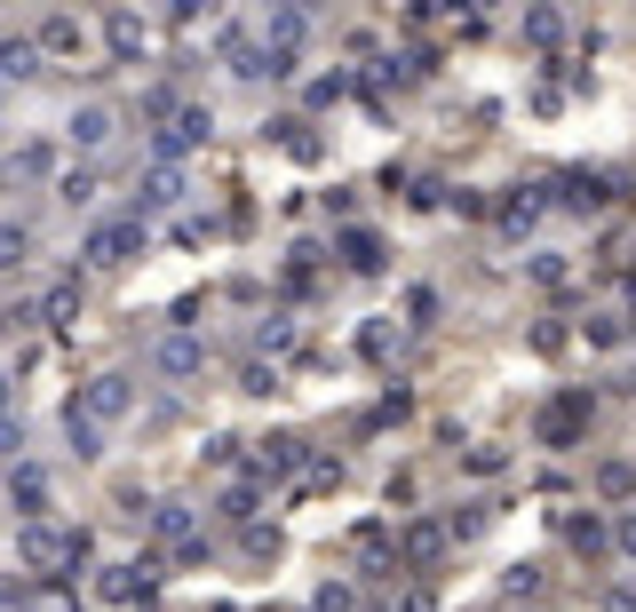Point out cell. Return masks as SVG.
<instances>
[{
    "mask_svg": "<svg viewBox=\"0 0 636 612\" xmlns=\"http://www.w3.org/2000/svg\"><path fill=\"white\" fill-rule=\"evenodd\" d=\"M16 557L32 572H48V581H64V565H80L88 557V533H56V525H24L16 533Z\"/></svg>",
    "mask_w": 636,
    "mask_h": 612,
    "instance_id": "cell-1",
    "label": "cell"
},
{
    "mask_svg": "<svg viewBox=\"0 0 636 612\" xmlns=\"http://www.w3.org/2000/svg\"><path fill=\"white\" fill-rule=\"evenodd\" d=\"M605 612H636V589H605Z\"/></svg>",
    "mask_w": 636,
    "mask_h": 612,
    "instance_id": "cell-36",
    "label": "cell"
},
{
    "mask_svg": "<svg viewBox=\"0 0 636 612\" xmlns=\"http://www.w3.org/2000/svg\"><path fill=\"white\" fill-rule=\"evenodd\" d=\"M311 612H350V589H343V581H326V589L311 597Z\"/></svg>",
    "mask_w": 636,
    "mask_h": 612,
    "instance_id": "cell-34",
    "label": "cell"
},
{
    "mask_svg": "<svg viewBox=\"0 0 636 612\" xmlns=\"http://www.w3.org/2000/svg\"><path fill=\"white\" fill-rule=\"evenodd\" d=\"M581 430H589V390H565L549 414H542V446H573Z\"/></svg>",
    "mask_w": 636,
    "mask_h": 612,
    "instance_id": "cell-5",
    "label": "cell"
},
{
    "mask_svg": "<svg viewBox=\"0 0 636 612\" xmlns=\"http://www.w3.org/2000/svg\"><path fill=\"white\" fill-rule=\"evenodd\" d=\"M96 597H104V604H152V565H104Z\"/></svg>",
    "mask_w": 636,
    "mask_h": 612,
    "instance_id": "cell-6",
    "label": "cell"
},
{
    "mask_svg": "<svg viewBox=\"0 0 636 612\" xmlns=\"http://www.w3.org/2000/svg\"><path fill=\"white\" fill-rule=\"evenodd\" d=\"M525 270H533L542 287H565V263H557V255H525Z\"/></svg>",
    "mask_w": 636,
    "mask_h": 612,
    "instance_id": "cell-33",
    "label": "cell"
},
{
    "mask_svg": "<svg viewBox=\"0 0 636 612\" xmlns=\"http://www.w3.org/2000/svg\"><path fill=\"white\" fill-rule=\"evenodd\" d=\"M104 135H112V112H104V104L72 112V144H88V152H96V144H104Z\"/></svg>",
    "mask_w": 636,
    "mask_h": 612,
    "instance_id": "cell-19",
    "label": "cell"
},
{
    "mask_svg": "<svg viewBox=\"0 0 636 612\" xmlns=\"http://www.w3.org/2000/svg\"><path fill=\"white\" fill-rule=\"evenodd\" d=\"M16 176H32V183L56 176V152H48V144H24V152H16Z\"/></svg>",
    "mask_w": 636,
    "mask_h": 612,
    "instance_id": "cell-24",
    "label": "cell"
},
{
    "mask_svg": "<svg viewBox=\"0 0 636 612\" xmlns=\"http://www.w3.org/2000/svg\"><path fill=\"white\" fill-rule=\"evenodd\" d=\"M255 343H263V350H294V319H279V311H271V319L255 326Z\"/></svg>",
    "mask_w": 636,
    "mask_h": 612,
    "instance_id": "cell-26",
    "label": "cell"
},
{
    "mask_svg": "<svg viewBox=\"0 0 636 612\" xmlns=\"http://www.w3.org/2000/svg\"><path fill=\"white\" fill-rule=\"evenodd\" d=\"M176 199H183V176H176V167H152L144 191H136V223H152L159 208H176Z\"/></svg>",
    "mask_w": 636,
    "mask_h": 612,
    "instance_id": "cell-8",
    "label": "cell"
},
{
    "mask_svg": "<svg viewBox=\"0 0 636 612\" xmlns=\"http://www.w3.org/2000/svg\"><path fill=\"white\" fill-rule=\"evenodd\" d=\"M80 255H88L96 270H127V263L144 255V223H136V215H120V223H96L88 240H80Z\"/></svg>",
    "mask_w": 636,
    "mask_h": 612,
    "instance_id": "cell-2",
    "label": "cell"
},
{
    "mask_svg": "<svg viewBox=\"0 0 636 612\" xmlns=\"http://www.w3.org/2000/svg\"><path fill=\"white\" fill-rule=\"evenodd\" d=\"M152 533H159V541H176V549H199V533H191V509H183V501H159V509H152Z\"/></svg>",
    "mask_w": 636,
    "mask_h": 612,
    "instance_id": "cell-12",
    "label": "cell"
},
{
    "mask_svg": "<svg viewBox=\"0 0 636 612\" xmlns=\"http://www.w3.org/2000/svg\"><path fill=\"white\" fill-rule=\"evenodd\" d=\"M56 199H64V208H88V199H96V176H88V167H72V176L56 183Z\"/></svg>",
    "mask_w": 636,
    "mask_h": 612,
    "instance_id": "cell-25",
    "label": "cell"
},
{
    "mask_svg": "<svg viewBox=\"0 0 636 612\" xmlns=\"http://www.w3.org/2000/svg\"><path fill=\"white\" fill-rule=\"evenodd\" d=\"M294 41H303V16L279 9V16H271V48H287V56H294Z\"/></svg>",
    "mask_w": 636,
    "mask_h": 612,
    "instance_id": "cell-30",
    "label": "cell"
},
{
    "mask_svg": "<svg viewBox=\"0 0 636 612\" xmlns=\"http://www.w3.org/2000/svg\"><path fill=\"white\" fill-rule=\"evenodd\" d=\"M255 469H263V478H287V469H303V437H263Z\"/></svg>",
    "mask_w": 636,
    "mask_h": 612,
    "instance_id": "cell-13",
    "label": "cell"
},
{
    "mask_svg": "<svg viewBox=\"0 0 636 612\" xmlns=\"http://www.w3.org/2000/svg\"><path fill=\"white\" fill-rule=\"evenodd\" d=\"M48 319H72L80 311V279H64V287H48V302H41Z\"/></svg>",
    "mask_w": 636,
    "mask_h": 612,
    "instance_id": "cell-27",
    "label": "cell"
},
{
    "mask_svg": "<svg viewBox=\"0 0 636 612\" xmlns=\"http://www.w3.org/2000/svg\"><path fill=\"white\" fill-rule=\"evenodd\" d=\"M613 183L605 176H565V208H605Z\"/></svg>",
    "mask_w": 636,
    "mask_h": 612,
    "instance_id": "cell-18",
    "label": "cell"
},
{
    "mask_svg": "<svg viewBox=\"0 0 636 612\" xmlns=\"http://www.w3.org/2000/svg\"><path fill=\"white\" fill-rule=\"evenodd\" d=\"M596 493H605V501H628V493H636V469H628V461H605V469H596Z\"/></svg>",
    "mask_w": 636,
    "mask_h": 612,
    "instance_id": "cell-20",
    "label": "cell"
},
{
    "mask_svg": "<svg viewBox=\"0 0 636 612\" xmlns=\"http://www.w3.org/2000/svg\"><path fill=\"white\" fill-rule=\"evenodd\" d=\"M64 430H72V454H80V461H96V454H104V430H96V422L64 414Z\"/></svg>",
    "mask_w": 636,
    "mask_h": 612,
    "instance_id": "cell-23",
    "label": "cell"
},
{
    "mask_svg": "<svg viewBox=\"0 0 636 612\" xmlns=\"http://www.w3.org/2000/svg\"><path fill=\"white\" fill-rule=\"evenodd\" d=\"M470 469H478V478H501V469H510V454H501V446H470Z\"/></svg>",
    "mask_w": 636,
    "mask_h": 612,
    "instance_id": "cell-32",
    "label": "cell"
},
{
    "mask_svg": "<svg viewBox=\"0 0 636 612\" xmlns=\"http://www.w3.org/2000/svg\"><path fill=\"white\" fill-rule=\"evenodd\" d=\"M565 541H573L581 557H596V549H605V525H596V518H565Z\"/></svg>",
    "mask_w": 636,
    "mask_h": 612,
    "instance_id": "cell-21",
    "label": "cell"
},
{
    "mask_svg": "<svg viewBox=\"0 0 636 612\" xmlns=\"http://www.w3.org/2000/svg\"><path fill=\"white\" fill-rule=\"evenodd\" d=\"M621 549H628V557H636V518H621Z\"/></svg>",
    "mask_w": 636,
    "mask_h": 612,
    "instance_id": "cell-38",
    "label": "cell"
},
{
    "mask_svg": "<svg viewBox=\"0 0 636 612\" xmlns=\"http://www.w3.org/2000/svg\"><path fill=\"white\" fill-rule=\"evenodd\" d=\"M557 32H565V24H557V9H533V16H525V41H533V48H549Z\"/></svg>",
    "mask_w": 636,
    "mask_h": 612,
    "instance_id": "cell-28",
    "label": "cell"
},
{
    "mask_svg": "<svg viewBox=\"0 0 636 612\" xmlns=\"http://www.w3.org/2000/svg\"><path fill=\"white\" fill-rule=\"evenodd\" d=\"M9 501L24 509V518H32V525H41V509H48V469H32V461H24V469H16V478H9Z\"/></svg>",
    "mask_w": 636,
    "mask_h": 612,
    "instance_id": "cell-11",
    "label": "cell"
},
{
    "mask_svg": "<svg viewBox=\"0 0 636 612\" xmlns=\"http://www.w3.org/2000/svg\"><path fill=\"white\" fill-rule=\"evenodd\" d=\"M621 334H628V326H621V311H596V319H589V343H596V350H613Z\"/></svg>",
    "mask_w": 636,
    "mask_h": 612,
    "instance_id": "cell-29",
    "label": "cell"
},
{
    "mask_svg": "<svg viewBox=\"0 0 636 612\" xmlns=\"http://www.w3.org/2000/svg\"><path fill=\"white\" fill-rule=\"evenodd\" d=\"M398 549H406V565H438V557H446V525H406Z\"/></svg>",
    "mask_w": 636,
    "mask_h": 612,
    "instance_id": "cell-17",
    "label": "cell"
},
{
    "mask_svg": "<svg viewBox=\"0 0 636 612\" xmlns=\"http://www.w3.org/2000/svg\"><path fill=\"white\" fill-rule=\"evenodd\" d=\"M621 326H636V294H628V311H621Z\"/></svg>",
    "mask_w": 636,
    "mask_h": 612,
    "instance_id": "cell-39",
    "label": "cell"
},
{
    "mask_svg": "<svg viewBox=\"0 0 636 612\" xmlns=\"http://www.w3.org/2000/svg\"><path fill=\"white\" fill-rule=\"evenodd\" d=\"M32 48H48V56H80V48H88V32H80V16H48L41 32H32Z\"/></svg>",
    "mask_w": 636,
    "mask_h": 612,
    "instance_id": "cell-10",
    "label": "cell"
},
{
    "mask_svg": "<svg viewBox=\"0 0 636 612\" xmlns=\"http://www.w3.org/2000/svg\"><path fill=\"white\" fill-rule=\"evenodd\" d=\"M9 405H16V382H9V374H0V422H9Z\"/></svg>",
    "mask_w": 636,
    "mask_h": 612,
    "instance_id": "cell-37",
    "label": "cell"
},
{
    "mask_svg": "<svg viewBox=\"0 0 636 612\" xmlns=\"http://www.w3.org/2000/svg\"><path fill=\"white\" fill-rule=\"evenodd\" d=\"M208 135H215V112H208V104H183L176 127H159V167H176V152L208 144Z\"/></svg>",
    "mask_w": 636,
    "mask_h": 612,
    "instance_id": "cell-4",
    "label": "cell"
},
{
    "mask_svg": "<svg viewBox=\"0 0 636 612\" xmlns=\"http://www.w3.org/2000/svg\"><path fill=\"white\" fill-rule=\"evenodd\" d=\"M159 374H167V382H191V374H208V350H199L191 334H167V343H159Z\"/></svg>",
    "mask_w": 636,
    "mask_h": 612,
    "instance_id": "cell-7",
    "label": "cell"
},
{
    "mask_svg": "<svg viewBox=\"0 0 636 612\" xmlns=\"http://www.w3.org/2000/svg\"><path fill=\"white\" fill-rule=\"evenodd\" d=\"M104 41H112L120 64H136V56H144V16H136V9H112V16H104Z\"/></svg>",
    "mask_w": 636,
    "mask_h": 612,
    "instance_id": "cell-9",
    "label": "cell"
},
{
    "mask_svg": "<svg viewBox=\"0 0 636 612\" xmlns=\"http://www.w3.org/2000/svg\"><path fill=\"white\" fill-rule=\"evenodd\" d=\"M127 405H136V382H127V374H96V382L72 398V414L104 430V422H120V414H127Z\"/></svg>",
    "mask_w": 636,
    "mask_h": 612,
    "instance_id": "cell-3",
    "label": "cell"
},
{
    "mask_svg": "<svg viewBox=\"0 0 636 612\" xmlns=\"http://www.w3.org/2000/svg\"><path fill=\"white\" fill-rule=\"evenodd\" d=\"M32 73H41V48H32V32L0 41V80H32Z\"/></svg>",
    "mask_w": 636,
    "mask_h": 612,
    "instance_id": "cell-15",
    "label": "cell"
},
{
    "mask_svg": "<svg viewBox=\"0 0 636 612\" xmlns=\"http://www.w3.org/2000/svg\"><path fill=\"white\" fill-rule=\"evenodd\" d=\"M199 454H208L215 469H231V461H239V437H208V446H199Z\"/></svg>",
    "mask_w": 636,
    "mask_h": 612,
    "instance_id": "cell-35",
    "label": "cell"
},
{
    "mask_svg": "<svg viewBox=\"0 0 636 612\" xmlns=\"http://www.w3.org/2000/svg\"><path fill=\"white\" fill-rule=\"evenodd\" d=\"M542 208H549L542 191H517V199H501V231H510V240H525V231L542 223Z\"/></svg>",
    "mask_w": 636,
    "mask_h": 612,
    "instance_id": "cell-14",
    "label": "cell"
},
{
    "mask_svg": "<svg viewBox=\"0 0 636 612\" xmlns=\"http://www.w3.org/2000/svg\"><path fill=\"white\" fill-rule=\"evenodd\" d=\"M0 612H16V597H9V589H0Z\"/></svg>",
    "mask_w": 636,
    "mask_h": 612,
    "instance_id": "cell-40",
    "label": "cell"
},
{
    "mask_svg": "<svg viewBox=\"0 0 636 612\" xmlns=\"http://www.w3.org/2000/svg\"><path fill=\"white\" fill-rule=\"evenodd\" d=\"M24 255H32V231L24 223H0V270H16Z\"/></svg>",
    "mask_w": 636,
    "mask_h": 612,
    "instance_id": "cell-22",
    "label": "cell"
},
{
    "mask_svg": "<svg viewBox=\"0 0 636 612\" xmlns=\"http://www.w3.org/2000/svg\"><path fill=\"white\" fill-rule=\"evenodd\" d=\"M343 263L358 270V279H375V270H382V240H375V231H343Z\"/></svg>",
    "mask_w": 636,
    "mask_h": 612,
    "instance_id": "cell-16",
    "label": "cell"
},
{
    "mask_svg": "<svg viewBox=\"0 0 636 612\" xmlns=\"http://www.w3.org/2000/svg\"><path fill=\"white\" fill-rule=\"evenodd\" d=\"M223 518L247 525V518H255V486H231V493H223Z\"/></svg>",
    "mask_w": 636,
    "mask_h": 612,
    "instance_id": "cell-31",
    "label": "cell"
}]
</instances>
